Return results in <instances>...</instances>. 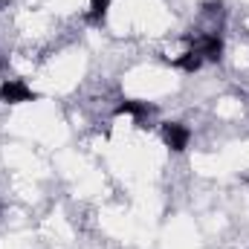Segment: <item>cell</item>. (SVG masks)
<instances>
[{"label": "cell", "mask_w": 249, "mask_h": 249, "mask_svg": "<svg viewBox=\"0 0 249 249\" xmlns=\"http://www.w3.org/2000/svg\"><path fill=\"white\" fill-rule=\"evenodd\" d=\"M0 102H6V105H23V102H35V93L23 81H3L0 84Z\"/></svg>", "instance_id": "1"}, {"label": "cell", "mask_w": 249, "mask_h": 249, "mask_svg": "<svg viewBox=\"0 0 249 249\" xmlns=\"http://www.w3.org/2000/svg\"><path fill=\"white\" fill-rule=\"evenodd\" d=\"M162 139H165V145H168L171 151H186V148H188V139H191V133H188L186 124H180V122H165V124H162Z\"/></svg>", "instance_id": "2"}, {"label": "cell", "mask_w": 249, "mask_h": 249, "mask_svg": "<svg viewBox=\"0 0 249 249\" xmlns=\"http://www.w3.org/2000/svg\"><path fill=\"white\" fill-rule=\"evenodd\" d=\"M194 50L203 55V61H220V55H223V41H220L217 35H200L197 44H194Z\"/></svg>", "instance_id": "3"}, {"label": "cell", "mask_w": 249, "mask_h": 249, "mask_svg": "<svg viewBox=\"0 0 249 249\" xmlns=\"http://www.w3.org/2000/svg\"><path fill=\"white\" fill-rule=\"evenodd\" d=\"M116 113H130V116H133L136 122L142 124L145 119H148V116H151V113H154V107H151L148 102H136V99H124L122 105L116 107Z\"/></svg>", "instance_id": "4"}, {"label": "cell", "mask_w": 249, "mask_h": 249, "mask_svg": "<svg viewBox=\"0 0 249 249\" xmlns=\"http://www.w3.org/2000/svg\"><path fill=\"white\" fill-rule=\"evenodd\" d=\"M174 64H177L180 70H186V72H197V70L203 67V55H200L197 50H188L186 55H183V58H177Z\"/></svg>", "instance_id": "5"}, {"label": "cell", "mask_w": 249, "mask_h": 249, "mask_svg": "<svg viewBox=\"0 0 249 249\" xmlns=\"http://www.w3.org/2000/svg\"><path fill=\"white\" fill-rule=\"evenodd\" d=\"M105 15H107V0H90V20L102 23Z\"/></svg>", "instance_id": "6"}, {"label": "cell", "mask_w": 249, "mask_h": 249, "mask_svg": "<svg viewBox=\"0 0 249 249\" xmlns=\"http://www.w3.org/2000/svg\"><path fill=\"white\" fill-rule=\"evenodd\" d=\"M0 67H3V58H0Z\"/></svg>", "instance_id": "7"}]
</instances>
